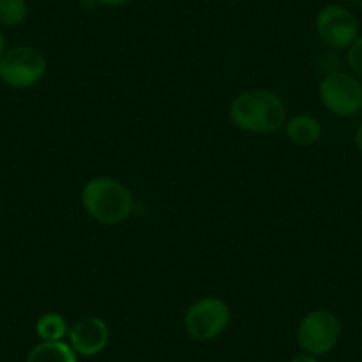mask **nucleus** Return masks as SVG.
<instances>
[{"instance_id":"nucleus-1","label":"nucleus","mask_w":362,"mask_h":362,"mask_svg":"<svg viewBox=\"0 0 362 362\" xmlns=\"http://www.w3.org/2000/svg\"><path fill=\"white\" fill-rule=\"evenodd\" d=\"M229 117L233 124L243 132L276 134L286 124V109L276 93L267 89H250L233 100Z\"/></svg>"},{"instance_id":"nucleus-2","label":"nucleus","mask_w":362,"mask_h":362,"mask_svg":"<svg viewBox=\"0 0 362 362\" xmlns=\"http://www.w3.org/2000/svg\"><path fill=\"white\" fill-rule=\"evenodd\" d=\"M82 204L96 222L105 226L121 224L134 210L132 192L114 177H93L82 190Z\"/></svg>"},{"instance_id":"nucleus-3","label":"nucleus","mask_w":362,"mask_h":362,"mask_svg":"<svg viewBox=\"0 0 362 362\" xmlns=\"http://www.w3.org/2000/svg\"><path fill=\"white\" fill-rule=\"evenodd\" d=\"M341 337V322L329 309H315L302 318L297 329V343L304 354L315 357L336 348Z\"/></svg>"},{"instance_id":"nucleus-4","label":"nucleus","mask_w":362,"mask_h":362,"mask_svg":"<svg viewBox=\"0 0 362 362\" xmlns=\"http://www.w3.org/2000/svg\"><path fill=\"white\" fill-rule=\"evenodd\" d=\"M47 73V59L33 47H15L0 59V82L13 89H27Z\"/></svg>"},{"instance_id":"nucleus-5","label":"nucleus","mask_w":362,"mask_h":362,"mask_svg":"<svg viewBox=\"0 0 362 362\" xmlns=\"http://www.w3.org/2000/svg\"><path fill=\"white\" fill-rule=\"evenodd\" d=\"M320 100L334 116L350 117L362 110V82L348 71H332L320 82Z\"/></svg>"},{"instance_id":"nucleus-6","label":"nucleus","mask_w":362,"mask_h":362,"mask_svg":"<svg viewBox=\"0 0 362 362\" xmlns=\"http://www.w3.org/2000/svg\"><path fill=\"white\" fill-rule=\"evenodd\" d=\"M228 325L229 308L218 297L199 298L185 313V329L196 341L215 339L228 329Z\"/></svg>"},{"instance_id":"nucleus-7","label":"nucleus","mask_w":362,"mask_h":362,"mask_svg":"<svg viewBox=\"0 0 362 362\" xmlns=\"http://www.w3.org/2000/svg\"><path fill=\"white\" fill-rule=\"evenodd\" d=\"M316 33L330 48H348L358 37V22L350 9L330 4L316 18Z\"/></svg>"},{"instance_id":"nucleus-8","label":"nucleus","mask_w":362,"mask_h":362,"mask_svg":"<svg viewBox=\"0 0 362 362\" xmlns=\"http://www.w3.org/2000/svg\"><path fill=\"white\" fill-rule=\"evenodd\" d=\"M68 339L69 346L75 350L76 355L93 357V355L102 354L107 348L110 341V330L102 318L89 316L69 327Z\"/></svg>"},{"instance_id":"nucleus-9","label":"nucleus","mask_w":362,"mask_h":362,"mask_svg":"<svg viewBox=\"0 0 362 362\" xmlns=\"http://www.w3.org/2000/svg\"><path fill=\"white\" fill-rule=\"evenodd\" d=\"M286 137L297 146H313L322 137V124L315 116L300 114L295 116L284 124Z\"/></svg>"},{"instance_id":"nucleus-10","label":"nucleus","mask_w":362,"mask_h":362,"mask_svg":"<svg viewBox=\"0 0 362 362\" xmlns=\"http://www.w3.org/2000/svg\"><path fill=\"white\" fill-rule=\"evenodd\" d=\"M25 362H78L75 350L64 341H41L27 355Z\"/></svg>"},{"instance_id":"nucleus-11","label":"nucleus","mask_w":362,"mask_h":362,"mask_svg":"<svg viewBox=\"0 0 362 362\" xmlns=\"http://www.w3.org/2000/svg\"><path fill=\"white\" fill-rule=\"evenodd\" d=\"M68 332V323L57 313H47L36 322V334L41 341H62Z\"/></svg>"},{"instance_id":"nucleus-12","label":"nucleus","mask_w":362,"mask_h":362,"mask_svg":"<svg viewBox=\"0 0 362 362\" xmlns=\"http://www.w3.org/2000/svg\"><path fill=\"white\" fill-rule=\"evenodd\" d=\"M27 0H0V23L16 27L27 18Z\"/></svg>"},{"instance_id":"nucleus-13","label":"nucleus","mask_w":362,"mask_h":362,"mask_svg":"<svg viewBox=\"0 0 362 362\" xmlns=\"http://www.w3.org/2000/svg\"><path fill=\"white\" fill-rule=\"evenodd\" d=\"M346 64L357 78H362V36H358L357 40L348 47Z\"/></svg>"},{"instance_id":"nucleus-14","label":"nucleus","mask_w":362,"mask_h":362,"mask_svg":"<svg viewBox=\"0 0 362 362\" xmlns=\"http://www.w3.org/2000/svg\"><path fill=\"white\" fill-rule=\"evenodd\" d=\"M290 362H320V361H318V357H315V355H311V354H300V355H297V357L291 358Z\"/></svg>"},{"instance_id":"nucleus-15","label":"nucleus","mask_w":362,"mask_h":362,"mask_svg":"<svg viewBox=\"0 0 362 362\" xmlns=\"http://www.w3.org/2000/svg\"><path fill=\"white\" fill-rule=\"evenodd\" d=\"M95 2H98V4L102 6H112V8H117V6L128 4L132 0H95Z\"/></svg>"},{"instance_id":"nucleus-16","label":"nucleus","mask_w":362,"mask_h":362,"mask_svg":"<svg viewBox=\"0 0 362 362\" xmlns=\"http://www.w3.org/2000/svg\"><path fill=\"white\" fill-rule=\"evenodd\" d=\"M355 146H357L358 151L362 153V123L358 124L357 132H355Z\"/></svg>"},{"instance_id":"nucleus-17","label":"nucleus","mask_w":362,"mask_h":362,"mask_svg":"<svg viewBox=\"0 0 362 362\" xmlns=\"http://www.w3.org/2000/svg\"><path fill=\"white\" fill-rule=\"evenodd\" d=\"M6 54V40H4V34H2V30H0V59H2V55Z\"/></svg>"}]
</instances>
